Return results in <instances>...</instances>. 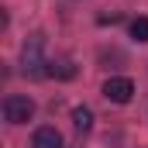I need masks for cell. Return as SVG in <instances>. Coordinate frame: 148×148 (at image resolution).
Returning a JSON list of instances; mask_svg holds the SVG:
<instances>
[{
	"mask_svg": "<svg viewBox=\"0 0 148 148\" xmlns=\"http://www.w3.org/2000/svg\"><path fill=\"white\" fill-rule=\"evenodd\" d=\"M3 117H7V124H28V121L35 117V100L10 93V97L3 100Z\"/></svg>",
	"mask_w": 148,
	"mask_h": 148,
	"instance_id": "obj_2",
	"label": "cell"
},
{
	"mask_svg": "<svg viewBox=\"0 0 148 148\" xmlns=\"http://www.w3.org/2000/svg\"><path fill=\"white\" fill-rule=\"evenodd\" d=\"M31 148H62V134L55 127H38L31 138Z\"/></svg>",
	"mask_w": 148,
	"mask_h": 148,
	"instance_id": "obj_4",
	"label": "cell"
},
{
	"mask_svg": "<svg viewBox=\"0 0 148 148\" xmlns=\"http://www.w3.org/2000/svg\"><path fill=\"white\" fill-rule=\"evenodd\" d=\"M48 76H55V79H73L76 76L73 59H55V62H48Z\"/></svg>",
	"mask_w": 148,
	"mask_h": 148,
	"instance_id": "obj_5",
	"label": "cell"
},
{
	"mask_svg": "<svg viewBox=\"0 0 148 148\" xmlns=\"http://www.w3.org/2000/svg\"><path fill=\"white\" fill-rule=\"evenodd\" d=\"M131 38L134 41H148V17H134L131 21Z\"/></svg>",
	"mask_w": 148,
	"mask_h": 148,
	"instance_id": "obj_7",
	"label": "cell"
},
{
	"mask_svg": "<svg viewBox=\"0 0 148 148\" xmlns=\"http://www.w3.org/2000/svg\"><path fill=\"white\" fill-rule=\"evenodd\" d=\"M103 97H107L110 103H127V100L134 97V83H131L127 76H110V79L103 83Z\"/></svg>",
	"mask_w": 148,
	"mask_h": 148,
	"instance_id": "obj_3",
	"label": "cell"
},
{
	"mask_svg": "<svg viewBox=\"0 0 148 148\" xmlns=\"http://www.w3.org/2000/svg\"><path fill=\"white\" fill-rule=\"evenodd\" d=\"M90 124H93L90 107H76V110H73V127H76V131H90Z\"/></svg>",
	"mask_w": 148,
	"mask_h": 148,
	"instance_id": "obj_6",
	"label": "cell"
},
{
	"mask_svg": "<svg viewBox=\"0 0 148 148\" xmlns=\"http://www.w3.org/2000/svg\"><path fill=\"white\" fill-rule=\"evenodd\" d=\"M21 66H24V76H48V62H45V38L41 35H31L21 48Z\"/></svg>",
	"mask_w": 148,
	"mask_h": 148,
	"instance_id": "obj_1",
	"label": "cell"
}]
</instances>
